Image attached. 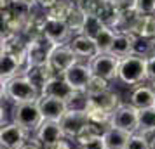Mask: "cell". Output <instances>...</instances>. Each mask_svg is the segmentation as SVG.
I'll use <instances>...</instances> for the list:
<instances>
[{"mask_svg":"<svg viewBox=\"0 0 155 149\" xmlns=\"http://www.w3.org/2000/svg\"><path fill=\"white\" fill-rule=\"evenodd\" d=\"M133 54H134V56H140V57H145V59L152 57L155 54L153 40H150V38H143V36H136Z\"/></svg>","mask_w":155,"mask_h":149,"instance_id":"obj_27","label":"cell"},{"mask_svg":"<svg viewBox=\"0 0 155 149\" xmlns=\"http://www.w3.org/2000/svg\"><path fill=\"white\" fill-rule=\"evenodd\" d=\"M105 127H101V125H96V123H89L87 127L78 134V137L75 139V142L77 144H84V142L91 141V139H94V137H99V135L105 134Z\"/></svg>","mask_w":155,"mask_h":149,"instance_id":"obj_29","label":"cell"},{"mask_svg":"<svg viewBox=\"0 0 155 149\" xmlns=\"http://www.w3.org/2000/svg\"><path fill=\"white\" fill-rule=\"evenodd\" d=\"M92 75H94V73H92L89 63L85 64V63H82V61H78L77 64H73L70 70L64 73L63 76H64V80L71 85L73 90L84 92L87 83H89V80L92 78Z\"/></svg>","mask_w":155,"mask_h":149,"instance_id":"obj_13","label":"cell"},{"mask_svg":"<svg viewBox=\"0 0 155 149\" xmlns=\"http://www.w3.org/2000/svg\"><path fill=\"white\" fill-rule=\"evenodd\" d=\"M108 2H119V0H108Z\"/></svg>","mask_w":155,"mask_h":149,"instance_id":"obj_41","label":"cell"},{"mask_svg":"<svg viewBox=\"0 0 155 149\" xmlns=\"http://www.w3.org/2000/svg\"><path fill=\"white\" fill-rule=\"evenodd\" d=\"M28 134H30L28 130H25L14 121L4 123L2 130H0V146L9 149H19L28 141Z\"/></svg>","mask_w":155,"mask_h":149,"instance_id":"obj_12","label":"cell"},{"mask_svg":"<svg viewBox=\"0 0 155 149\" xmlns=\"http://www.w3.org/2000/svg\"><path fill=\"white\" fill-rule=\"evenodd\" d=\"M110 127L122 128L129 134H138V130H140V109H136L133 104H122L112 114Z\"/></svg>","mask_w":155,"mask_h":149,"instance_id":"obj_6","label":"cell"},{"mask_svg":"<svg viewBox=\"0 0 155 149\" xmlns=\"http://www.w3.org/2000/svg\"><path fill=\"white\" fill-rule=\"evenodd\" d=\"M14 4H21V5H26V7H33L37 4V0H11Z\"/></svg>","mask_w":155,"mask_h":149,"instance_id":"obj_37","label":"cell"},{"mask_svg":"<svg viewBox=\"0 0 155 149\" xmlns=\"http://www.w3.org/2000/svg\"><path fill=\"white\" fill-rule=\"evenodd\" d=\"M35 139L42 146H47V144H54V142L61 141V139H66L63 132V127L59 121H51V120H44L42 125L35 130Z\"/></svg>","mask_w":155,"mask_h":149,"instance_id":"obj_15","label":"cell"},{"mask_svg":"<svg viewBox=\"0 0 155 149\" xmlns=\"http://www.w3.org/2000/svg\"><path fill=\"white\" fill-rule=\"evenodd\" d=\"M105 28V23L99 19L98 16H85V21H84V26H82V31L80 35H85L89 38H96V36L103 31Z\"/></svg>","mask_w":155,"mask_h":149,"instance_id":"obj_25","label":"cell"},{"mask_svg":"<svg viewBox=\"0 0 155 149\" xmlns=\"http://www.w3.org/2000/svg\"><path fill=\"white\" fill-rule=\"evenodd\" d=\"M91 66L92 73L96 76L108 80H119V68H120V59L115 57L113 54H96L91 61H87Z\"/></svg>","mask_w":155,"mask_h":149,"instance_id":"obj_5","label":"cell"},{"mask_svg":"<svg viewBox=\"0 0 155 149\" xmlns=\"http://www.w3.org/2000/svg\"><path fill=\"white\" fill-rule=\"evenodd\" d=\"M73 9H75V2H71V0H59L54 7L47 11V16H52V17H56V19L66 21Z\"/></svg>","mask_w":155,"mask_h":149,"instance_id":"obj_26","label":"cell"},{"mask_svg":"<svg viewBox=\"0 0 155 149\" xmlns=\"http://www.w3.org/2000/svg\"><path fill=\"white\" fill-rule=\"evenodd\" d=\"M87 101L91 102L92 106L99 107V109H103V111H106V113H110V114H113L122 106L120 95L117 92H113L112 88L103 94H98V95H91V97H87Z\"/></svg>","mask_w":155,"mask_h":149,"instance_id":"obj_18","label":"cell"},{"mask_svg":"<svg viewBox=\"0 0 155 149\" xmlns=\"http://www.w3.org/2000/svg\"><path fill=\"white\" fill-rule=\"evenodd\" d=\"M54 47H56V43H52L44 35L28 40V43H26L28 66L30 68H33V66H49V59Z\"/></svg>","mask_w":155,"mask_h":149,"instance_id":"obj_4","label":"cell"},{"mask_svg":"<svg viewBox=\"0 0 155 149\" xmlns=\"http://www.w3.org/2000/svg\"><path fill=\"white\" fill-rule=\"evenodd\" d=\"M153 50H155V40H153ZM153 56H155V54H153Z\"/></svg>","mask_w":155,"mask_h":149,"instance_id":"obj_42","label":"cell"},{"mask_svg":"<svg viewBox=\"0 0 155 149\" xmlns=\"http://www.w3.org/2000/svg\"><path fill=\"white\" fill-rule=\"evenodd\" d=\"M147 68H148V82H152V80H155V56L148 57Z\"/></svg>","mask_w":155,"mask_h":149,"instance_id":"obj_34","label":"cell"},{"mask_svg":"<svg viewBox=\"0 0 155 149\" xmlns=\"http://www.w3.org/2000/svg\"><path fill=\"white\" fill-rule=\"evenodd\" d=\"M129 104H133L136 109H148V107H155V94L150 88V85H138L133 88V92L129 95Z\"/></svg>","mask_w":155,"mask_h":149,"instance_id":"obj_17","label":"cell"},{"mask_svg":"<svg viewBox=\"0 0 155 149\" xmlns=\"http://www.w3.org/2000/svg\"><path fill=\"white\" fill-rule=\"evenodd\" d=\"M134 40H136V35L133 33H126V31H117L115 35V42H113L112 52L115 57L119 59H124V57L131 56L134 49Z\"/></svg>","mask_w":155,"mask_h":149,"instance_id":"obj_19","label":"cell"},{"mask_svg":"<svg viewBox=\"0 0 155 149\" xmlns=\"http://www.w3.org/2000/svg\"><path fill=\"white\" fill-rule=\"evenodd\" d=\"M44 149H71V144L68 139H61V141L54 142V144H47L44 146Z\"/></svg>","mask_w":155,"mask_h":149,"instance_id":"obj_33","label":"cell"},{"mask_svg":"<svg viewBox=\"0 0 155 149\" xmlns=\"http://www.w3.org/2000/svg\"><path fill=\"white\" fill-rule=\"evenodd\" d=\"M129 132L122 130V128H117V127H110L105 130L103 134V139H105V144H106V149H126L127 142L131 139Z\"/></svg>","mask_w":155,"mask_h":149,"instance_id":"obj_20","label":"cell"},{"mask_svg":"<svg viewBox=\"0 0 155 149\" xmlns=\"http://www.w3.org/2000/svg\"><path fill=\"white\" fill-rule=\"evenodd\" d=\"M138 132L143 135L155 134V107L140 111V130Z\"/></svg>","mask_w":155,"mask_h":149,"instance_id":"obj_24","label":"cell"},{"mask_svg":"<svg viewBox=\"0 0 155 149\" xmlns=\"http://www.w3.org/2000/svg\"><path fill=\"white\" fill-rule=\"evenodd\" d=\"M61 127H63V132H64V137L68 141H75L78 137V134L84 130L91 121L87 118L84 109H71L63 116V120L59 121Z\"/></svg>","mask_w":155,"mask_h":149,"instance_id":"obj_9","label":"cell"},{"mask_svg":"<svg viewBox=\"0 0 155 149\" xmlns=\"http://www.w3.org/2000/svg\"><path fill=\"white\" fill-rule=\"evenodd\" d=\"M11 118L14 123H18L19 127H23L28 132H35L37 128L42 125L44 116L37 102H25V104H14L12 106V114Z\"/></svg>","mask_w":155,"mask_h":149,"instance_id":"obj_3","label":"cell"},{"mask_svg":"<svg viewBox=\"0 0 155 149\" xmlns=\"http://www.w3.org/2000/svg\"><path fill=\"white\" fill-rule=\"evenodd\" d=\"M19 149H44V146L37 139H33V141H26Z\"/></svg>","mask_w":155,"mask_h":149,"instance_id":"obj_35","label":"cell"},{"mask_svg":"<svg viewBox=\"0 0 155 149\" xmlns=\"http://www.w3.org/2000/svg\"><path fill=\"white\" fill-rule=\"evenodd\" d=\"M40 90L37 88L26 75L16 76L2 83V99H7L14 104H25V102H37L40 99Z\"/></svg>","mask_w":155,"mask_h":149,"instance_id":"obj_1","label":"cell"},{"mask_svg":"<svg viewBox=\"0 0 155 149\" xmlns=\"http://www.w3.org/2000/svg\"><path fill=\"white\" fill-rule=\"evenodd\" d=\"M106 90H110V82L105 78H101V76H96V75H92V78L89 80V83L85 87V95L87 97H91V95H98V94H103Z\"/></svg>","mask_w":155,"mask_h":149,"instance_id":"obj_28","label":"cell"},{"mask_svg":"<svg viewBox=\"0 0 155 149\" xmlns=\"http://www.w3.org/2000/svg\"><path fill=\"white\" fill-rule=\"evenodd\" d=\"M126 149H150V141H148L147 135L143 134H133L131 135V139L127 142Z\"/></svg>","mask_w":155,"mask_h":149,"instance_id":"obj_30","label":"cell"},{"mask_svg":"<svg viewBox=\"0 0 155 149\" xmlns=\"http://www.w3.org/2000/svg\"><path fill=\"white\" fill-rule=\"evenodd\" d=\"M42 35L45 38H49L51 42L56 43V45H63V43L70 42L73 33H71L70 26L64 21L45 14L44 16V23H42Z\"/></svg>","mask_w":155,"mask_h":149,"instance_id":"obj_7","label":"cell"},{"mask_svg":"<svg viewBox=\"0 0 155 149\" xmlns=\"http://www.w3.org/2000/svg\"><path fill=\"white\" fill-rule=\"evenodd\" d=\"M77 94L78 92L71 88V85L64 80L63 75H54L45 83V87L42 88V95H45V97H54V99H61L64 102H68V104L77 97Z\"/></svg>","mask_w":155,"mask_h":149,"instance_id":"obj_10","label":"cell"},{"mask_svg":"<svg viewBox=\"0 0 155 149\" xmlns=\"http://www.w3.org/2000/svg\"><path fill=\"white\" fill-rule=\"evenodd\" d=\"M0 149H9V147H4V146H0Z\"/></svg>","mask_w":155,"mask_h":149,"instance_id":"obj_40","label":"cell"},{"mask_svg":"<svg viewBox=\"0 0 155 149\" xmlns=\"http://www.w3.org/2000/svg\"><path fill=\"white\" fill-rule=\"evenodd\" d=\"M77 149H106V144L103 135H99V137H94L84 144H77Z\"/></svg>","mask_w":155,"mask_h":149,"instance_id":"obj_32","label":"cell"},{"mask_svg":"<svg viewBox=\"0 0 155 149\" xmlns=\"http://www.w3.org/2000/svg\"><path fill=\"white\" fill-rule=\"evenodd\" d=\"M80 59L75 56V52L70 49V45L63 43V45H56L54 47L52 54H51V59H49V66H51V70L54 71V75H64Z\"/></svg>","mask_w":155,"mask_h":149,"instance_id":"obj_8","label":"cell"},{"mask_svg":"<svg viewBox=\"0 0 155 149\" xmlns=\"http://www.w3.org/2000/svg\"><path fill=\"white\" fill-rule=\"evenodd\" d=\"M30 66L26 61H21L19 57L9 54L5 50H2V57H0V76H2V83H5L9 80L26 75Z\"/></svg>","mask_w":155,"mask_h":149,"instance_id":"obj_11","label":"cell"},{"mask_svg":"<svg viewBox=\"0 0 155 149\" xmlns=\"http://www.w3.org/2000/svg\"><path fill=\"white\" fill-rule=\"evenodd\" d=\"M145 57L140 56H131L120 59V68H119V82H122L127 87H138L148 82V68Z\"/></svg>","mask_w":155,"mask_h":149,"instance_id":"obj_2","label":"cell"},{"mask_svg":"<svg viewBox=\"0 0 155 149\" xmlns=\"http://www.w3.org/2000/svg\"><path fill=\"white\" fill-rule=\"evenodd\" d=\"M58 2H59V0H37V5L45 9V11H49V9H52L54 5H56Z\"/></svg>","mask_w":155,"mask_h":149,"instance_id":"obj_36","label":"cell"},{"mask_svg":"<svg viewBox=\"0 0 155 149\" xmlns=\"http://www.w3.org/2000/svg\"><path fill=\"white\" fill-rule=\"evenodd\" d=\"M115 35H117V31L113 28H108V26L103 28V31L94 38L96 47H98V54H108V52H112L113 42H115Z\"/></svg>","mask_w":155,"mask_h":149,"instance_id":"obj_23","label":"cell"},{"mask_svg":"<svg viewBox=\"0 0 155 149\" xmlns=\"http://www.w3.org/2000/svg\"><path fill=\"white\" fill-rule=\"evenodd\" d=\"M38 106H40L44 120H51V121H61L64 114L70 111L68 102H64L61 99H54V97H45V95H40Z\"/></svg>","mask_w":155,"mask_h":149,"instance_id":"obj_14","label":"cell"},{"mask_svg":"<svg viewBox=\"0 0 155 149\" xmlns=\"http://www.w3.org/2000/svg\"><path fill=\"white\" fill-rule=\"evenodd\" d=\"M134 7L141 16H155V0H134Z\"/></svg>","mask_w":155,"mask_h":149,"instance_id":"obj_31","label":"cell"},{"mask_svg":"<svg viewBox=\"0 0 155 149\" xmlns=\"http://www.w3.org/2000/svg\"><path fill=\"white\" fill-rule=\"evenodd\" d=\"M26 76L42 94V88L45 87V83L54 76V71L51 70V66H33L26 71Z\"/></svg>","mask_w":155,"mask_h":149,"instance_id":"obj_21","label":"cell"},{"mask_svg":"<svg viewBox=\"0 0 155 149\" xmlns=\"http://www.w3.org/2000/svg\"><path fill=\"white\" fill-rule=\"evenodd\" d=\"M70 45V49L75 52V56L82 61V59H87V61H91L92 57L98 54V47H96V42L89 38V36L85 35H75L71 36V40L68 42Z\"/></svg>","mask_w":155,"mask_h":149,"instance_id":"obj_16","label":"cell"},{"mask_svg":"<svg viewBox=\"0 0 155 149\" xmlns=\"http://www.w3.org/2000/svg\"><path fill=\"white\" fill-rule=\"evenodd\" d=\"M148 85H150V88L153 90V94H155V80H152V82H147Z\"/></svg>","mask_w":155,"mask_h":149,"instance_id":"obj_39","label":"cell"},{"mask_svg":"<svg viewBox=\"0 0 155 149\" xmlns=\"http://www.w3.org/2000/svg\"><path fill=\"white\" fill-rule=\"evenodd\" d=\"M84 111H85V114H87V118H89L91 123H96V125H101V127H105V128H110V121H112V114L110 113H106L103 109L92 106L89 101L85 102Z\"/></svg>","mask_w":155,"mask_h":149,"instance_id":"obj_22","label":"cell"},{"mask_svg":"<svg viewBox=\"0 0 155 149\" xmlns=\"http://www.w3.org/2000/svg\"><path fill=\"white\" fill-rule=\"evenodd\" d=\"M147 137H148V141H150V149H155V134L147 135Z\"/></svg>","mask_w":155,"mask_h":149,"instance_id":"obj_38","label":"cell"}]
</instances>
